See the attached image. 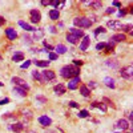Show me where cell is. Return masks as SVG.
<instances>
[{
    "label": "cell",
    "mask_w": 133,
    "mask_h": 133,
    "mask_svg": "<svg viewBox=\"0 0 133 133\" xmlns=\"http://www.w3.org/2000/svg\"><path fill=\"white\" fill-rule=\"evenodd\" d=\"M113 12H115V8H112V7L108 8V9L105 11V14H107V15H110V14H113Z\"/></svg>",
    "instance_id": "c3c4849f"
},
{
    "label": "cell",
    "mask_w": 133,
    "mask_h": 133,
    "mask_svg": "<svg viewBox=\"0 0 133 133\" xmlns=\"http://www.w3.org/2000/svg\"><path fill=\"white\" fill-rule=\"evenodd\" d=\"M48 57H49V60L51 61H53V60H56L59 56H57V55L56 53H53V52H49V55H48Z\"/></svg>",
    "instance_id": "ab89813d"
},
{
    "label": "cell",
    "mask_w": 133,
    "mask_h": 133,
    "mask_svg": "<svg viewBox=\"0 0 133 133\" xmlns=\"http://www.w3.org/2000/svg\"><path fill=\"white\" fill-rule=\"evenodd\" d=\"M79 83H81V79H80V76L72 77V79L69 80V83H68V89H71V91L76 89V88L79 87Z\"/></svg>",
    "instance_id": "8992f818"
},
{
    "label": "cell",
    "mask_w": 133,
    "mask_h": 133,
    "mask_svg": "<svg viewBox=\"0 0 133 133\" xmlns=\"http://www.w3.org/2000/svg\"><path fill=\"white\" fill-rule=\"evenodd\" d=\"M49 17H51V20H59L60 12H59L57 9H51L49 11Z\"/></svg>",
    "instance_id": "ffe728a7"
},
{
    "label": "cell",
    "mask_w": 133,
    "mask_h": 133,
    "mask_svg": "<svg viewBox=\"0 0 133 133\" xmlns=\"http://www.w3.org/2000/svg\"><path fill=\"white\" fill-rule=\"evenodd\" d=\"M89 5H91L92 8H95V9H98V8H101V7H103L101 2H91Z\"/></svg>",
    "instance_id": "4dcf8cb0"
},
{
    "label": "cell",
    "mask_w": 133,
    "mask_h": 133,
    "mask_svg": "<svg viewBox=\"0 0 133 133\" xmlns=\"http://www.w3.org/2000/svg\"><path fill=\"white\" fill-rule=\"evenodd\" d=\"M80 75V68L75 65H65L60 69V76L64 77V79H72V77H76Z\"/></svg>",
    "instance_id": "6da1fadb"
},
{
    "label": "cell",
    "mask_w": 133,
    "mask_h": 133,
    "mask_svg": "<svg viewBox=\"0 0 133 133\" xmlns=\"http://www.w3.org/2000/svg\"><path fill=\"white\" fill-rule=\"evenodd\" d=\"M41 5H49V0H43Z\"/></svg>",
    "instance_id": "816d5d0a"
},
{
    "label": "cell",
    "mask_w": 133,
    "mask_h": 133,
    "mask_svg": "<svg viewBox=\"0 0 133 133\" xmlns=\"http://www.w3.org/2000/svg\"><path fill=\"white\" fill-rule=\"evenodd\" d=\"M104 84H105L108 88H112V89H113V88L116 87V84H115V80L112 79V77H105V79H104Z\"/></svg>",
    "instance_id": "d6986e66"
},
{
    "label": "cell",
    "mask_w": 133,
    "mask_h": 133,
    "mask_svg": "<svg viewBox=\"0 0 133 133\" xmlns=\"http://www.w3.org/2000/svg\"><path fill=\"white\" fill-rule=\"evenodd\" d=\"M41 73V76H43V80H44V83H48V81H53L55 80V72L53 71H43V72H40Z\"/></svg>",
    "instance_id": "5b68a950"
},
{
    "label": "cell",
    "mask_w": 133,
    "mask_h": 133,
    "mask_svg": "<svg viewBox=\"0 0 133 133\" xmlns=\"http://www.w3.org/2000/svg\"><path fill=\"white\" fill-rule=\"evenodd\" d=\"M68 104H69V107H72V108H79V104H77L76 101H69Z\"/></svg>",
    "instance_id": "f6af8a7d"
},
{
    "label": "cell",
    "mask_w": 133,
    "mask_h": 133,
    "mask_svg": "<svg viewBox=\"0 0 133 133\" xmlns=\"http://www.w3.org/2000/svg\"><path fill=\"white\" fill-rule=\"evenodd\" d=\"M9 103V98H3V100H0V105H4V104H8Z\"/></svg>",
    "instance_id": "7dc6e473"
},
{
    "label": "cell",
    "mask_w": 133,
    "mask_h": 133,
    "mask_svg": "<svg viewBox=\"0 0 133 133\" xmlns=\"http://www.w3.org/2000/svg\"><path fill=\"white\" fill-rule=\"evenodd\" d=\"M19 25H20L21 28H24L25 31H33V29H35V28H33L32 25H29V24H27V23H25V21H23V20H20V21H19Z\"/></svg>",
    "instance_id": "4316f807"
},
{
    "label": "cell",
    "mask_w": 133,
    "mask_h": 133,
    "mask_svg": "<svg viewBox=\"0 0 133 133\" xmlns=\"http://www.w3.org/2000/svg\"><path fill=\"white\" fill-rule=\"evenodd\" d=\"M113 48H115V43H113V41H110V40H109L108 43H105V48H104L105 52H112Z\"/></svg>",
    "instance_id": "83f0119b"
},
{
    "label": "cell",
    "mask_w": 133,
    "mask_h": 133,
    "mask_svg": "<svg viewBox=\"0 0 133 133\" xmlns=\"http://www.w3.org/2000/svg\"><path fill=\"white\" fill-rule=\"evenodd\" d=\"M3 118H4V120H16V116L11 115V113H7V115L3 116Z\"/></svg>",
    "instance_id": "8d00e7d4"
},
{
    "label": "cell",
    "mask_w": 133,
    "mask_h": 133,
    "mask_svg": "<svg viewBox=\"0 0 133 133\" xmlns=\"http://www.w3.org/2000/svg\"><path fill=\"white\" fill-rule=\"evenodd\" d=\"M69 33L71 35H73V36H76V37H84V32L81 31V29H77V28H71L69 29Z\"/></svg>",
    "instance_id": "2e32d148"
},
{
    "label": "cell",
    "mask_w": 133,
    "mask_h": 133,
    "mask_svg": "<svg viewBox=\"0 0 133 133\" xmlns=\"http://www.w3.org/2000/svg\"><path fill=\"white\" fill-rule=\"evenodd\" d=\"M43 44H44V48H45V51H47V52H49V51H53V49H55L52 45H49V44H48L47 41H43Z\"/></svg>",
    "instance_id": "d590c367"
},
{
    "label": "cell",
    "mask_w": 133,
    "mask_h": 133,
    "mask_svg": "<svg viewBox=\"0 0 133 133\" xmlns=\"http://www.w3.org/2000/svg\"><path fill=\"white\" fill-rule=\"evenodd\" d=\"M116 133H117V132H116Z\"/></svg>",
    "instance_id": "91938a15"
},
{
    "label": "cell",
    "mask_w": 133,
    "mask_h": 133,
    "mask_svg": "<svg viewBox=\"0 0 133 133\" xmlns=\"http://www.w3.org/2000/svg\"><path fill=\"white\" fill-rule=\"evenodd\" d=\"M23 115H24V117H28V118L32 117V112H31V110H28V109H24L23 110Z\"/></svg>",
    "instance_id": "60d3db41"
},
{
    "label": "cell",
    "mask_w": 133,
    "mask_h": 133,
    "mask_svg": "<svg viewBox=\"0 0 133 133\" xmlns=\"http://www.w3.org/2000/svg\"><path fill=\"white\" fill-rule=\"evenodd\" d=\"M43 35H44V32H43L41 29L35 31V33H33V40H39V39H41V37H43Z\"/></svg>",
    "instance_id": "f546056e"
},
{
    "label": "cell",
    "mask_w": 133,
    "mask_h": 133,
    "mask_svg": "<svg viewBox=\"0 0 133 133\" xmlns=\"http://www.w3.org/2000/svg\"><path fill=\"white\" fill-rule=\"evenodd\" d=\"M120 75H121V77H123V79H127V80H132V77H133V66H132V65L124 66V68L121 69Z\"/></svg>",
    "instance_id": "277c9868"
},
{
    "label": "cell",
    "mask_w": 133,
    "mask_h": 133,
    "mask_svg": "<svg viewBox=\"0 0 133 133\" xmlns=\"http://www.w3.org/2000/svg\"><path fill=\"white\" fill-rule=\"evenodd\" d=\"M113 5H115V7H120L121 4H120L118 2H113Z\"/></svg>",
    "instance_id": "11a10c76"
},
{
    "label": "cell",
    "mask_w": 133,
    "mask_h": 133,
    "mask_svg": "<svg viewBox=\"0 0 133 133\" xmlns=\"http://www.w3.org/2000/svg\"><path fill=\"white\" fill-rule=\"evenodd\" d=\"M92 107L93 108H97V109H100V110H103V112L105 113L107 112V105L104 104V103H98V101H95V103H92Z\"/></svg>",
    "instance_id": "e0dca14e"
},
{
    "label": "cell",
    "mask_w": 133,
    "mask_h": 133,
    "mask_svg": "<svg viewBox=\"0 0 133 133\" xmlns=\"http://www.w3.org/2000/svg\"><path fill=\"white\" fill-rule=\"evenodd\" d=\"M73 24L80 28H89L92 25V21H91V19H87V17H75Z\"/></svg>",
    "instance_id": "7a4b0ae2"
},
{
    "label": "cell",
    "mask_w": 133,
    "mask_h": 133,
    "mask_svg": "<svg viewBox=\"0 0 133 133\" xmlns=\"http://www.w3.org/2000/svg\"><path fill=\"white\" fill-rule=\"evenodd\" d=\"M118 129H123V130H128V128H129V123L125 120V118H121V120H118L117 121V125H116Z\"/></svg>",
    "instance_id": "8fae6325"
},
{
    "label": "cell",
    "mask_w": 133,
    "mask_h": 133,
    "mask_svg": "<svg viewBox=\"0 0 133 133\" xmlns=\"http://www.w3.org/2000/svg\"><path fill=\"white\" fill-rule=\"evenodd\" d=\"M80 93H81L84 97H89V96H91V91L87 88V85H80Z\"/></svg>",
    "instance_id": "44dd1931"
},
{
    "label": "cell",
    "mask_w": 133,
    "mask_h": 133,
    "mask_svg": "<svg viewBox=\"0 0 133 133\" xmlns=\"http://www.w3.org/2000/svg\"><path fill=\"white\" fill-rule=\"evenodd\" d=\"M0 87H3V83L2 81H0Z\"/></svg>",
    "instance_id": "6f0895ef"
},
{
    "label": "cell",
    "mask_w": 133,
    "mask_h": 133,
    "mask_svg": "<svg viewBox=\"0 0 133 133\" xmlns=\"http://www.w3.org/2000/svg\"><path fill=\"white\" fill-rule=\"evenodd\" d=\"M29 15H31V21L32 23H39V21L41 20V14H40V11H37V9H31Z\"/></svg>",
    "instance_id": "52a82bcc"
},
{
    "label": "cell",
    "mask_w": 133,
    "mask_h": 133,
    "mask_svg": "<svg viewBox=\"0 0 133 133\" xmlns=\"http://www.w3.org/2000/svg\"><path fill=\"white\" fill-rule=\"evenodd\" d=\"M105 64H107L108 66H110V68H117V66H118V63H117V60H115V59H108V60L105 61Z\"/></svg>",
    "instance_id": "d4e9b609"
},
{
    "label": "cell",
    "mask_w": 133,
    "mask_h": 133,
    "mask_svg": "<svg viewBox=\"0 0 133 133\" xmlns=\"http://www.w3.org/2000/svg\"><path fill=\"white\" fill-rule=\"evenodd\" d=\"M12 60L14 61H23L24 60V53H21V52H16L15 55H14V56H12Z\"/></svg>",
    "instance_id": "cb8c5ba5"
},
{
    "label": "cell",
    "mask_w": 133,
    "mask_h": 133,
    "mask_svg": "<svg viewBox=\"0 0 133 133\" xmlns=\"http://www.w3.org/2000/svg\"><path fill=\"white\" fill-rule=\"evenodd\" d=\"M39 123H40L41 127L47 128V127H49V125L52 124V120H51V117H48V116H40V117H39Z\"/></svg>",
    "instance_id": "ba28073f"
},
{
    "label": "cell",
    "mask_w": 133,
    "mask_h": 133,
    "mask_svg": "<svg viewBox=\"0 0 133 133\" xmlns=\"http://www.w3.org/2000/svg\"><path fill=\"white\" fill-rule=\"evenodd\" d=\"M36 101H37V104H47V98L45 97H43V96H37L36 97Z\"/></svg>",
    "instance_id": "1f68e13d"
},
{
    "label": "cell",
    "mask_w": 133,
    "mask_h": 133,
    "mask_svg": "<svg viewBox=\"0 0 133 133\" xmlns=\"http://www.w3.org/2000/svg\"><path fill=\"white\" fill-rule=\"evenodd\" d=\"M11 81H12L17 88H21V89H24V91H29V85L27 84V81H24L23 79H20V77H17V76H15V77H12V80H11Z\"/></svg>",
    "instance_id": "3957f363"
},
{
    "label": "cell",
    "mask_w": 133,
    "mask_h": 133,
    "mask_svg": "<svg viewBox=\"0 0 133 133\" xmlns=\"http://www.w3.org/2000/svg\"><path fill=\"white\" fill-rule=\"evenodd\" d=\"M103 103H107L105 105H109V107H113V108H115V105H113V103H112V101H110V100H109L108 97H104V98H103Z\"/></svg>",
    "instance_id": "74e56055"
},
{
    "label": "cell",
    "mask_w": 133,
    "mask_h": 133,
    "mask_svg": "<svg viewBox=\"0 0 133 133\" xmlns=\"http://www.w3.org/2000/svg\"><path fill=\"white\" fill-rule=\"evenodd\" d=\"M73 64H75V66H79V65H83V61L81 60H73Z\"/></svg>",
    "instance_id": "681fc988"
},
{
    "label": "cell",
    "mask_w": 133,
    "mask_h": 133,
    "mask_svg": "<svg viewBox=\"0 0 133 133\" xmlns=\"http://www.w3.org/2000/svg\"><path fill=\"white\" fill-rule=\"evenodd\" d=\"M23 39H24V41H25V43H28V44L32 41V40H31V37H29V36H27V35H24V37H23Z\"/></svg>",
    "instance_id": "f907efd6"
},
{
    "label": "cell",
    "mask_w": 133,
    "mask_h": 133,
    "mask_svg": "<svg viewBox=\"0 0 133 133\" xmlns=\"http://www.w3.org/2000/svg\"><path fill=\"white\" fill-rule=\"evenodd\" d=\"M96 87H97V84H96L95 81H89V84H88V87H87V88L91 91V89H93V88H96Z\"/></svg>",
    "instance_id": "7bdbcfd3"
},
{
    "label": "cell",
    "mask_w": 133,
    "mask_h": 133,
    "mask_svg": "<svg viewBox=\"0 0 133 133\" xmlns=\"http://www.w3.org/2000/svg\"><path fill=\"white\" fill-rule=\"evenodd\" d=\"M89 44H91L89 36H84L83 40H81V43H80V49H81V51H87L88 47H89Z\"/></svg>",
    "instance_id": "9c48e42d"
},
{
    "label": "cell",
    "mask_w": 133,
    "mask_h": 133,
    "mask_svg": "<svg viewBox=\"0 0 133 133\" xmlns=\"http://www.w3.org/2000/svg\"><path fill=\"white\" fill-rule=\"evenodd\" d=\"M5 35H7V37L9 40H16V37H17V33H16V31L14 28H7L5 29Z\"/></svg>",
    "instance_id": "4fadbf2b"
},
{
    "label": "cell",
    "mask_w": 133,
    "mask_h": 133,
    "mask_svg": "<svg viewBox=\"0 0 133 133\" xmlns=\"http://www.w3.org/2000/svg\"><path fill=\"white\" fill-rule=\"evenodd\" d=\"M9 129L19 133V132H21V130L24 129V124H21V123H15V124H12V125H9Z\"/></svg>",
    "instance_id": "9a60e30c"
},
{
    "label": "cell",
    "mask_w": 133,
    "mask_h": 133,
    "mask_svg": "<svg viewBox=\"0 0 133 133\" xmlns=\"http://www.w3.org/2000/svg\"><path fill=\"white\" fill-rule=\"evenodd\" d=\"M53 92L56 93L57 96H61V95L65 93V87L63 84H56V85L53 87Z\"/></svg>",
    "instance_id": "7c38bea8"
},
{
    "label": "cell",
    "mask_w": 133,
    "mask_h": 133,
    "mask_svg": "<svg viewBox=\"0 0 133 133\" xmlns=\"http://www.w3.org/2000/svg\"><path fill=\"white\" fill-rule=\"evenodd\" d=\"M108 27L110 29H121L123 24H121L120 21H117V20H110V21H108Z\"/></svg>",
    "instance_id": "5bb4252c"
},
{
    "label": "cell",
    "mask_w": 133,
    "mask_h": 133,
    "mask_svg": "<svg viewBox=\"0 0 133 133\" xmlns=\"http://www.w3.org/2000/svg\"><path fill=\"white\" fill-rule=\"evenodd\" d=\"M29 65H31V61H29V60H27L25 63H23V64H21V69H25V68H28Z\"/></svg>",
    "instance_id": "ee69618b"
},
{
    "label": "cell",
    "mask_w": 133,
    "mask_h": 133,
    "mask_svg": "<svg viewBox=\"0 0 133 133\" xmlns=\"http://www.w3.org/2000/svg\"><path fill=\"white\" fill-rule=\"evenodd\" d=\"M49 4L53 5V7H59L60 4H61V5L65 4V2H57V0H52V2H49Z\"/></svg>",
    "instance_id": "e575fe53"
},
{
    "label": "cell",
    "mask_w": 133,
    "mask_h": 133,
    "mask_svg": "<svg viewBox=\"0 0 133 133\" xmlns=\"http://www.w3.org/2000/svg\"><path fill=\"white\" fill-rule=\"evenodd\" d=\"M27 133H37V132H35V130H28Z\"/></svg>",
    "instance_id": "9f6ffc18"
},
{
    "label": "cell",
    "mask_w": 133,
    "mask_h": 133,
    "mask_svg": "<svg viewBox=\"0 0 133 133\" xmlns=\"http://www.w3.org/2000/svg\"><path fill=\"white\" fill-rule=\"evenodd\" d=\"M132 28H133V25H132V24H125V25L123 24V27H121V29H123L124 32H130V29H132Z\"/></svg>",
    "instance_id": "836d02e7"
},
{
    "label": "cell",
    "mask_w": 133,
    "mask_h": 133,
    "mask_svg": "<svg viewBox=\"0 0 133 133\" xmlns=\"http://www.w3.org/2000/svg\"><path fill=\"white\" fill-rule=\"evenodd\" d=\"M4 23H5V19H4V17H2V16H0V27H2V25H3Z\"/></svg>",
    "instance_id": "f5cc1de1"
},
{
    "label": "cell",
    "mask_w": 133,
    "mask_h": 133,
    "mask_svg": "<svg viewBox=\"0 0 133 133\" xmlns=\"http://www.w3.org/2000/svg\"><path fill=\"white\" fill-rule=\"evenodd\" d=\"M88 115H89V113H88L87 109H83V110H80V112H79V117L80 118H85V117H88Z\"/></svg>",
    "instance_id": "d6a6232c"
},
{
    "label": "cell",
    "mask_w": 133,
    "mask_h": 133,
    "mask_svg": "<svg viewBox=\"0 0 133 133\" xmlns=\"http://www.w3.org/2000/svg\"><path fill=\"white\" fill-rule=\"evenodd\" d=\"M105 31H107V29H105L104 27H98V28H97V29L95 31V35L97 36V35H98V33H104Z\"/></svg>",
    "instance_id": "f35d334b"
},
{
    "label": "cell",
    "mask_w": 133,
    "mask_h": 133,
    "mask_svg": "<svg viewBox=\"0 0 133 133\" xmlns=\"http://www.w3.org/2000/svg\"><path fill=\"white\" fill-rule=\"evenodd\" d=\"M125 15H127V11H125V9H120V11H118V17L125 16Z\"/></svg>",
    "instance_id": "bcb514c9"
},
{
    "label": "cell",
    "mask_w": 133,
    "mask_h": 133,
    "mask_svg": "<svg viewBox=\"0 0 133 133\" xmlns=\"http://www.w3.org/2000/svg\"><path fill=\"white\" fill-rule=\"evenodd\" d=\"M33 63H35L36 66H41V68H45V66L49 65L51 61H47V60H36V61H33Z\"/></svg>",
    "instance_id": "603a6c76"
},
{
    "label": "cell",
    "mask_w": 133,
    "mask_h": 133,
    "mask_svg": "<svg viewBox=\"0 0 133 133\" xmlns=\"http://www.w3.org/2000/svg\"><path fill=\"white\" fill-rule=\"evenodd\" d=\"M49 31L52 32V33H56L57 31H56V28H55V27H49Z\"/></svg>",
    "instance_id": "db71d44e"
},
{
    "label": "cell",
    "mask_w": 133,
    "mask_h": 133,
    "mask_svg": "<svg viewBox=\"0 0 133 133\" xmlns=\"http://www.w3.org/2000/svg\"><path fill=\"white\" fill-rule=\"evenodd\" d=\"M55 51H56V55L59 56V55H64L66 51V47L65 45H63V44H59V45H56V48H55Z\"/></svg>",
    "instance_id": "ac0fdd59"
},
{
    "label": "cell",
    "mask_w": 133,
    "mask_h": 133,
    "mask_svg": "<svg viewBox=\"0 0 133 133\" xmlns=\"http://www.w3.org/2000/svg\"><path fill=\"white\" fill-rule=\"evenodd\" d=\"M104 48H105V43H98L97 45H96V49L97 51H103Z\"/></svg>",
    "instance_id": "b9f144b4"
},
{
    "label": "cell",
    "mask_w": 133,
    "mask_h": 133,
    "mask_svg": "<svg viewBox=\"0 0 133 133\" xmlns=\"http://www.w3.org/2000/svg\"><path fill=\"white\" fill-rule=\"evenodd\" d=\"M79 40H80L79 37L71 35V33H66V41H68V43H71V44H77V41H79Z\"/></svg>",
    "instance_id": "7402d4cb"
},
{
    "label": "cell",
    "mask_w": 133,
    "mask_h": 133,
    "mask_svg": "<svg viewBox=\"0 0 133 133\" xmlns=\"http://www.w3.org/2000/svg\"><path fill=\"white\" fill-rule=\"evenodd\" d=\"M127 133H130V132H127Z\"/></svg>",
    "instance_id": "680465c9"
},
{
    "label": "cell",
    "mask_w": 133,
    "mask_h": 133,
    "mask_svg": "<svg viewBox=\"0 0 133 133\" xmlns=\"http://www.w3.org/2000/svg\"><path fill=\"white\" fill-rule=\"evenodd\" d=\"M32 76H33V79H35V80H37V81H40V83H44L43 76H41V73H40V72L33 71V72H32Z\"/></svg>",
    "instance_id": "f1b7e54d"
},
{
    "label": "cell",
    "mask_w": 133,
    "mask_h": 133,
    "mask_svg": "<svg viewBox=\"0 0 133 133\" xmlns=\"http://www.w3.org/2000/svg\"><path fill=\"white\" fill-rule=\"evenodd\" d=\"M125 40H127V36L124 33H116V35L110 37V41H113V43H120V41H125Z\"/></svg>",
    "instance_id": "30bf717a"
},
{
    "label": "cell",
    "mask_w": 133,
    "mask_h": 133,
    "mask_svg": "<svg viewBox=\"0 0 133 133\" xmlns=\"http://www.w3.org/2000/svg\"><path fill=\"white\" fill-rule=\"evenodd\" d=\"M14 92H15V95H19L20 97H25L28 93H27V91H24V89H21V88H17V87H15V89H14Z\"/></svg>",
    "instance_id": "484cf974"
}]
</instances>
